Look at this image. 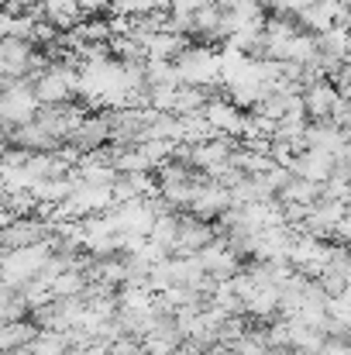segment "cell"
Masks as SVG:
<instances>
[{"label":"cell","instance_id":"cell-1","mask_svg":"<svg viewBox=\"0 0 351 355\" xmlns=\"http://www.w3.org/2000/svg\"><path fill=\"white\" fill-rule=\"evenodd\" d=\"M176 73L183 87H221L224 73V55L214 45H186V52L176 59Z\"/></svg>","mask_w":351,"mask_h":355},{"label":"cell","instance_id":"cell-2","mask_svg":"<svg viewBox=\"0 0 351 355\" xmlns=\"http://www.w3.org/2000/svg\"><path fill=\"white\" fill-rule=\"evenodd\" d=\"M42 111V101L35 94V80H10L3 83V97H0V118L3 128H21L31 124Z\"/></svg>","mask_w":351,"mask_h":355},{"label":"cell","instance_id":"cell-3","mask_svg":"<svg viewBox=\"0 0 351 355\" xmlns=\"http://www.w3.org/2000/svg\"><path fill=\"white\" fill-rule=\"evenodd\" d=\"M303 101H307L310 121H334V111L341 107L345 97H341L338 83L331 76H324V80H314V83L303 87Z\"/></svg>","mask_w":351,"mask_h":355},{"label":"cell","instance_id":"cell-4","mask_svg":"<svg viewBox=\"0 0 351 355\" xmlns=\"http://www.w3.org/2000/svg\"><path fill=\"white\" fill-rule=\"evenodd\" d=\"M204 118L210 121V128L217 135H241L244 138V128H248V114L241 111V104H234L231 97H210L207 107H204Z\"/></svg>","mask_w":351,"mask_h":355},{"label":"cell","instance_id":"cell-5","mask_svg":"<svg viewBox=\"0 0 351 355\" xmlns=\"http://www.w3.org/2000/svg\"><path fill=\"white\" fill-rule=\"evenodd\" d=\"M38 324L35 321H7L3 324V335H0V345H3V355H28L31 342L38 338Z\"/></svg>","mask_w":351,"mask_h":355},{"label":"cell","instance_id":"cell-6","mask_svg":"<svg viewBox=\"0 0 351 355\" xmlns=\"http://www.w3.org/2000/svg\"><path fill=\"white\" fill-rule=\"evenodd\" d=\"M87 14H100V10H114V0H80Z\"/></svg>","mask_w":351,"mask_h":355},{"label":"cell","instance_id":"cell-7","mask_svg":"<svg viewBox=\"0 0 351 355\" xmlns=\"http://www.w3.org/2000/svg\"><path fill=\"white\" fill-rule=\"evenodd\" d=\"M7 3H10V7H38L42 0H7Z\"/></svg>","mask_w":351,"mask_h":355}]
</instances>
